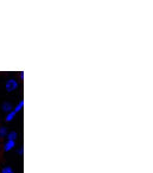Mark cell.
Segmentation results:
<instances>
[{"mask_svg": "<svg viewBox=\"0 0 153 173\" xmlns=\"http://www.w3.org/2000/svg\"><path fill=\"white\" fill-rule=\"evenodd\" d=\"M18 86H19V84H18V81L15 78H8L5 83V89L7 93H13L14 90L18 89Z\"/></svg>", "mask_w": 153, "mask_h": 173, "instance_id": "6da1fadb", "label": "cell"}, {"mask_svg": "<svg viewBox=\"0 0 153 173\" xmlns=\"http://www.w3.org/2000/svg\"><path fill=\"white\" fill-rule=\"evenodd\" d=\"M1 109H2V112L4 113H10V112H12L13 110V106H12V103L8 101H5L2 102V104H1Z\"/></svg>", "mask_w": 153, "mask_h": 173, "instance_id": "7a4b0ae2", "label": "cell"}, {"mask_svg": "<svg viewBox=\"0 0 153 173\" xmlns=\"http://www.w3.org/2000/svg\"><path fill=\"white\" fill-rule=\"evenodd\" d=\"M14 147H15V141H12V140H7L5 145L2 146V149H4V152H10V151H12Z\"/></svg>", "mask_w": 153, "mask_h": 173, "instance_id": "3957f363", "label": "cell"}, {"mask_svg": "<svg viewBox=\"0 0 153 173\" xmlns=\"http://www.w3.org/2000/svg\"><path fill=\"white\" fill-rule=\"evenodd\" d=\"M17 139H18V133H17L15 130H11V132H8V134H7V140L15 141Z\"/></svg>", "mask_w": 153, "mask_h": 173, "instance_id": "277c9868", "label": "cell"}, {"mask_svg": "<svg viewBox=\"0 0 153 173\" xmlns=\"http://www.w3.org/2000/svg\"><path fill=\"white\" fill-rule=\"evenodd\" d=\"M23 108H24V100H20V101L18 102V104L15 107H13V112L19 113L20 110H23Z\"/></svg>", "mask_w": 153, "mask_h": 173, "instance_id": "5b68a950", "label": "cell"}, {"mask_svg": "<svg viewBox=\"0 0 153 173\" xmlns=\"http://www.w3.org/2000/svg\"><path fill=\"white\" fill-rule=\"evenodd\" d=\"M15 115H17V113L13 112V110H12V112H10V113H7L6 116H5V121H6V122H11L14 117H15Z\"/></svg>", "mask_w": 153, "mask_h": 173, "instance_id": "8992f818", "label": "cell"}, {"mask_svg": "<svg viewBox=\"0 0 153 173\" xmlns=\"http://www.w3.org/2000/svg\"><path fill=\"white\" fill-rule=\"evenodd\" d=\"M7 134H8L7 128H6L5 126H1V127H0V138H1V139H2V138H6Z\"/></svg>", "mask_w": 153, "mask_h": 173, "instance_id": "52a82bcc", "label": "cell"}, {"mask_svg": "<svg viewBox=\"0 0 153 173\" xmlns=\"http://www.w3.org/2000/svg\"><path fill=\"white\" fill-rule=\"evenodd\" d=\"M0 173H14L13 172V168L11 166H5L1 168V172Z\"/></svg>", "mask_w": 153, "mask_h": 173, "instance_id": "ba28073f", "label": "cell"}, {"mask_svg": "<svg viewBox=\"0 0 153 173\" xmlns=\"http://www.w3.org/2000/svg\"><path fill=\"white\" fill-rule=\"evenodd\" d=\"M17 154H18L19 157H23V155H24V148H23V147H19L18 151H17Z\"/></svg>", "mask_w": 153, "mask_h": 173, "instance_id": "9c48e42d", "label": "cell"}, {"mask_svg": "<svg viewBox=\"0 0 153 173\" xmlns=\"http://www.w3.org/2000/svg\"><path fill=\"white\" fill-rule=\"evenodd\" d=\"M19 78H20V81H24V72L23 71L19 72Z\"/></svg>", "mask_w": 153, "mask_h": 173, "instance_id": "30bf717a", "label": "cell"}, {"mask_svg": "<svg viewBox=\"0 0 153 173\" xmlns=\"http://www.w3.org/2000/svg\"><path fill=\"white\" fill-rule=\"evenodd\" d=\"M0 144H1V138H0Z\"/></svg>", "mask_w": 153, "mask_h": 173, "instance_id": "8fae6325", "label": "cell"}]
</instances>
